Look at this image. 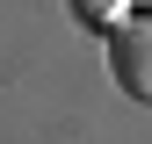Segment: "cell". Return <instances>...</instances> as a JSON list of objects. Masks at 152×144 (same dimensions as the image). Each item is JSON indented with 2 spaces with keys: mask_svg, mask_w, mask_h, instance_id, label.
<instances>
[{
  "mask_svg": "<svg viewBox=\"0 0 152 144\" xmlns=\"http://www.w3.org/2000/svg\"><path fill=\"white\" fill-rule=\"evenodd\" d=\"M72 14H80L87 29H123L130 22V0H72Z\"/></svg>",
  "mask_w": 152,
  "mask_h": 144,
  "instance_id": "obj_2",
  "label": "cell"
},
{
  "mask_svg": "<svg viewBox=\"0 0 152 144\" xmlns=\"http://www.w3.org/2000/svg\"><path fill=\"white\" fill-rule=\"evenodd\" d=\"M145 7H152V0H145Z\"/></svg>",
  "mask_w": 152,
  "mask_h": 144,
  "instance_id": "obj_3",
  "label": "cell"
},
{
  "mask_svg": "<svg viewBox=\"0 0 152 144\" xmlns=\"http://www.w3.org/2000/svg\"><path fill=\"white\" fill-rule=\"evenodd\" d=\"M109 65H116L123 94L152 101V14H138V22H123V29H116V43H109Z\"/></svg>",
  "mask_w": 152,
  "mask_h": 144,
  "instance_id": "obj_1",
  "label": "cell"
}]
</instances>
